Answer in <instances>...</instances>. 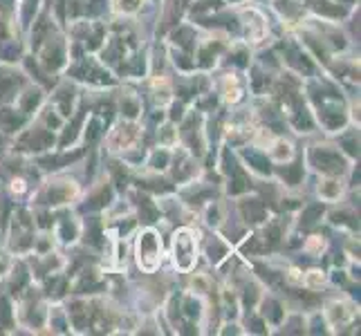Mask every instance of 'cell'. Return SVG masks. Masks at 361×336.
<instances>
[{"mask_svg": "<svg viewBox=\"0 0 361 336\" xmlns=\"http://www.w3.org/2000/svg\"><path fill=\"white\" fill-rule=\"evenodd\" d=\"M193 240H191V233L189 231H180L176 235V260L182 269H189L193 263Z\"/></svg>", "mask_w": 361, "mask_h": 336, "instance_id": "cell-1", "label": "cell"}, {"mask_svg": "<svg viewBox=\"0 0 361 336\" xmlns=\"http://www.w3.org/2000/svg\"><path fill=\"white\" fill-rule=\"evenodd\" d=\"M157 258H159V247L153 233H146L142 242H140V263L146 269H155L157 265Z\"/></svg>", "mask_w": 361, "mask_h": 336, "instance_id": "cell-2", "label": "cell"}, {"mask_svg": "<svg viewBox=\"0 0 361 336\" xmlns=\"http://www.w3.org/2000/svg\"><path fill=\"white\" fill-rule=\"evenodd\" d=\"M314 159H317V164L319 168L323 170H341V159L337 155H332V153H326V151H321V153H314Z\"/></svg>", "mask_w": 361, "mask_h": 336, "instance_id": "cell-3", "label": "cell"}, {"mask_svg": "<svg viewBox=\"0 0 361 336\" xmlns=\"http://www.w3.org/2000/svg\"><path fill=\"white\" fill-rule=\"evenodd\" d=\"M11 110H5L3 115H0V119H3V123H5V128L7 130H16L18 126H20V119L18 117H14V115H9Z\"/></svg>", "mask_w": 361, "mask_h": 336, "instance_id": "cell-4", "label": "cell"}, {"mask_svg": "<svg viewBox=\"0 0 361 336\" xmlns=\"http://www.w3.org/2000/svg\"><path fill=\"white\" fill-rule=\"evenodd\" d=\"M9 321H11L9 303L5 301V298H0V323H3V325H9Z\"/></svg>", "mask_w": 361, "mask_h": 336, "instance_id": "cell-5", "label": "cell"}, {"mask_svg": "<svg viewBox=\"0 0 361 336\" xmlns=\"http://www.w3.org/2000/svg\"><path fill=\"white\" fill-rule=\"evenodd\" d=\"M247 159H252L254 164H256V168H258V170H263V173H265V170H269L267 161H265L263 157H260L258 153H247Z\"/></svg>", "mask_w": 361, "mask_h": 336, "instance_id": "cell-6", "label": "cell"}, {"mask_svg": "<svg viewBox=\"0 0 361 336\" xmlns=\"http://www.w3.org/2000/svg\"><path fill=\"white\" fill-rule=\"evenodd\" d=\"M321 213H323V206H312V209H310L307 213H305V224H312L314 218L321 216Z\"/></svg>", "mask_w": 361, "mask_h": 336, "instance_id": "cell-7", "label": "cell"}, {"mask_svg": "<svg viewBox=\"0 0 361 336\" xmlns=\"http://www.w3.org/2000/svg\"><path fill=\"white\" fill-rule=\"evenodd\" d=\"M265 307H269V318H271V321H279V318H281V307H279L276 303H271V301H269Z\"/></svg>", "mask_w": 361, "mask_h": 336, "instance_id": "cell-8", "label": "cell"}, {"mask_svg": "<svg viewBox=\"0 0 361 336\" xmlns=\"http://www.w3.org/2000/svg\"><path fill=\"white\" fill-rule=\"evenodd\" d=\"M94 137H97V123H92V126H90V139H94Z\"/></svg>", "mask_w": 361, "mask_h": 336, "instance_id": "cell-9", "label": "cell"}]
</instances>
